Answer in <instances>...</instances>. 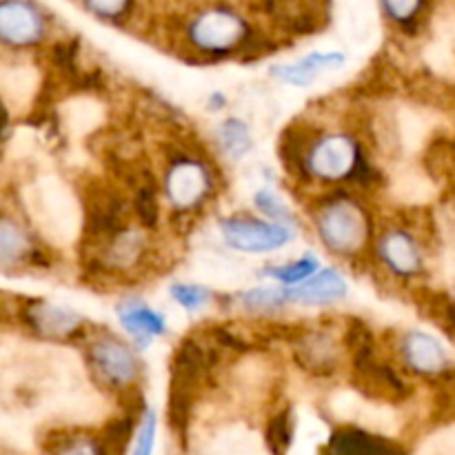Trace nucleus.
I'll return each instance as SVG.
<instances>
[{
	"label": "nucleus",
	"mask_w": 455,
	"mask_h": 455,
	"mask_svg": "<svg viewBox=\"0 0 455 455\" xmlns=\"http://www.w3.org/2000/svg\"><path fill=\"white\" fill-rule=\"evenodd\" d=\"M185 43L198 56L240 60L260 58L267 52V40L256 36L247 18L229 4H204L196 9L185 25Z\"/></svg>",
	"instance_id": "f257e3e1"
},
{
	"label": "nucleus",
	"mask_w": 455,
	"mask_h": 455,
	"mask_svg": "<svg viewBox=\"0 0 455 455\" xmlns=\"http://www.w3.org/2000/svg\"><path fill=\"white\" fill-rule=\"evenodd\" d=\"M25 204L34 227L53 247H67L83 234V204L62 178H36L25 191Z\"/></svg>",
	"instance_id": "f03ea898"
},
{
	"label": "nucleus",
	"mask_w": 455,
	"mask_h": 455,
	"mask_svg": "<svg viewBox=\"0 0 455 455\" xmlns=\"http://www.w3.org/2000/svg\"><path fill=\"white\" fill-rule=\"evenodd\" d=\"M311 218L320 243L336 256L355 258L371 243V218L354 196L333 194L318 200Z\"/></svg>",
	"instance_id": "7ed1b4c3"
},
{
	"label": "nucleus",
	"mask_w": 455,
	"mask_h": 455,
	"mask_svg": "<svg viewBox=\"0 0 455 455\" xmlns=\"http://www.w3.org/2000/svg\"><path fill=\"white\" fill-rule=\"evenodd\" d=\"M83 345L89 373L102 389L124 398H138L142 363L127 342L114 333H89Z\"/></svg>",
	"instance_id": "20e7f679"
},
{
	"label": "nucleus",
	"mask_w": 455,
	"mask_h": 455,
	"mask_svg": "<svg viewBox=\"0 0 455 455\" xmlns=\"http://www.w3.org/2000/svg\"><path fill=\"white\" fill-rule=\"evenodd\" d=\"M305 176L331 185L351 180L371 182L373 164L354 136L333 132L314 138L305 156Z\"/></svg>",
	"instance_id": "39448f33"
},
{
	"label": "nucleus",
	"mask_w": 455,
	"mask_h": 455,
	"mask_svg": "<svg viewBox=\"0 0 455 455\" xmlns=\"http://www.w3.org/2000/svg\"><path fill=\"white\" fill-rule=\"evenodd\" d=\"M164 198L173 212L191 213L207 203L213 191L212 169L198 156L180 154L169 160L163 178Z\"/></svg>",
	"instance_id": "423d86ee"
},
{
	"label": "nucleus",
	"mask_w": 455,
	"mask_h": 455,
	"mask_svg": "<svg viewBox=\"0 0 455 455\" xmlns=\"http://www.w3.org/2000/svg\"><path fill=\"white\" fill-rule=\"evenodd\" d=\"M218 229L227 247L247 256L274 253L296 240L293 227L256 216H225L218 222Z\"/></svg>",
	"instance_id": "0eeeda50"
},
{
	"label": "nucleus",
	"mask_w": 455,
	"mask_h": 455,
	"mask_svg": "<svg viewBox=\"0 0 455 455\" xmlns=\"http://www.w3.org/2000/svg\"><path fill=\"white\" fill-rule=\"evenodd\" d=\"M293 360L305 373L315 378H329L340 373L347 349L340 333L331 329H305L291 340Z\"/></svg>",
	"instance_id": "6e6552de"
},
{
	"label": "nucleus",
	"mask_w": 455,
	"mask_h": 455,
	"mask_svg": "<svg viewBox=\"0 0 455 455\" xmlns=\"http://www.w3.org/2000/svg\"><path fill=\"white\" fill-rule=\"evenodd\" d=\"M25 320L34 336L49 342H84L89 338L87 318L71 307L52 300H31L25 307Z\"/></svg>",
	"instance_id": "1a4fd4ad"
},
{
	"label": "nucleus",
	"mask_w": 455,
	"mask_h": 455,
	"mask_svg": "<svg viewBox=\"0 0 455 455\" xmlns=\"http://www.w3.org/2000/svg\"><path fill=\"white\" fill-rule=\"evenodd\" d=\"M49 31L47 16L34 3H0V44L31 49L44 43Z\"/></svg>",
	"instance_id": "9d476101"
},
{
	"label": "nucleus",
	"mask_w": 455,
	"mask_h": 455,
	"mask_svg": "<svg viewBox=\"0 0 455 455\" xmlns=\"http://www.w3.org/2000/svg\"><path fill=\"white\" fill-rule=\"evenodd\" d=\"M398 354L404 367L420 378H440L451 369V358L443 342L420 329H409L400 336Z\"/></svg>",
	"instance_id": "9b49d317"
},
{
	"label": "nucleus",
	"mask_w": 455,
	"mask_h": 455,
	"mask_svg": "<svg viewBox=\"0 0 455 455\" xmlns=\"http://www.w3.org/2000/svg\"><path fill=\"white\" fill-rule=\"evenodd\" d=\"M376 253L385 269H389L398 278L409 280L425 274V249H422L420 240L403 227L382 231L376 244Z\"/></svg>",
	"instance_id": "f8f14e48"
},
{
	"label": "nucleus",
	"mask_w": 455,
	"mask_h": 455,
	"mask_svg": "<svg viewBox=\"0 0 455 455\" xmlns=\"http://www.w3.org/2000/svg\"><path fill=\"white\" fill-rule=\"evenodd\" d=\"M258 9H262V13H267V18L287 36L315 34L329 20V7H324V4L271 3L258 4Z\"/></svg>",
	"instance_id": "ddd939ff"
},
{
	"label": "nucleus",
	"mask_w": 455,
	"mask_h": 455,
	"mask_svg": "<svg viewBox=\"0 0 455 455\" xmlns=\"http://www.w3.org/2000/svg\"><path fill=\"white\" fill-rule=\"evenodd\" d=\"M347 62L345 53L340 52H311L307 56L291 62H280L271 67V76L278 83L291 84V87H309L327 71L342 69Z\"/></svg>",
	"instance_id": "4468645a"
},
{
	"label": "nucleus",
	"mask_w": 455,
	"mask_h": 455,
	"mask_svg": "<svg viewBox=\"0 0 455 455\" xmlns=\"http://www.w3.org/2000/svg\"><path fill=\"white\" fill-rule=\"evenodd\" d=\"M38 256L31 231L12 213H0V271H20Z\"/></svg>",
	"instance_id": "2eb2a0df"
},
{
	"label": "nucleus",
	"mask_w": 455,
	"mask_h": 455,
	"mask_svg": "<svg viewBox=\"0 0 455 455\" xmlns=\"http://www.w3.org/2000/svg\"><path fill=\"white\" fill-rule=\"evenodd\" d=\"M289 305H336L349 293V283L338 269H320L305 283L284 289Z\"/></svg>",
	"instance_id": "dca6fc26"
},
{
	"label": "nucleus",
	"mask_w": 455,
	"mask_h": 455,
	"mask_svg": "<svg viewBox=\"0 0 455 455\" xmlns=\"http://www.w3.org/2000/svg\"><path fill=\"white\" fill-rule=\"evenodd\" d=\"M118 323L138 349H147L154 340L167 336V318L145 302H123L118 307Z\"/></svg>",
	"instance_id": "f3484780"
},
{
	"label": "nucleus",
	"mask_w": 455,
	"mask_h": 455,
	"mask_svg": "<svg viewBox=\"0 0 455 455\" xmlns=\"http://www.w3.org/2000/svg\"><path fill=\"white\" fill-rule=\"evenodd\" d=\"M40 92L38 69L27 65L7 67L0 71V102L9 111H27Z\"/></svg>",
	"instance_id": "a211bd4d"
},
{
	"label": "nucleus",
	"mask_w": 455,
	"mask_h": 455,
	"mask_svg": "<svg viewBox=\"0 0 455 455\" xmlns=\"http://www.w3.org/2000/svg\"><path fill=\"white\" fill-rule=\"evenodd\" d=\"M391 194L395 200L409 207H420V204L431 203L438 194V185L429 176L422 164H400L391 176Z\"/></svg>",
	"instance_id": "6ab92c4d"
},
{
	"label": "nucleus",
	"mask_w": 455,
	"mask_h": 455,
	"mask_svg": "<svg viewBox=\"0 0 455 455\" xmlns=\"http://www.w3.org/2000/svg\"><path fill=\"white\" fill-rule=\"evenodd\" d=\"M62 123L71 136H89L105 123V107L93 96H74L65 102L62 109Z\"/></svg>",
	"instance_id": "aec40b11"
},
{
	"label": "nucleus",
	"mask_w": 455,
	"mask_h": 455,
	"mask_svg": "<svg viewBox=\"0 0 455 455\" xmlns=\"http://www.w3.org/2000/svg\"><path fill=\"white\" fill-rule=\"evenodd\" d=\"M47 455H107L98 434L83 427H62L49 438Z\"/></svg>",
	"instance_id": "412c9836"
},
{
	"label": "nucleus",
	"mask_w": 455,
	"mask_h": 455,
	"mask_svg": "<svg viewBox=\"0 0 455 455\" xmlns=\"http://www.w3.org/2000/svg\"><path fill=\"white\" fill-rule=\"evenodd\" d=\"M216 142L231 163H240L253 149L251 129H249V124L244 120L235 118V116H231V118L222 120L218 124Z\"/></svg>",
	"instance_id": "4be33fe9"
},
{
	"label": "nucleus",
	"mask_w": 455,
	"mask_h": 455,
	"mask_svg": "<svg viewBox=\"0 0 455 455\" xmlns=\"http://www.w3.org/2000/svg\"><path fill=\"white\" fill-rule=\"evenodd\" d=\"M320 271V260L314 253H305V256L296 258V260L283 262V265H271L262 271L265 278H271L274 283H278V287L283 284L284 289L296 287V284L305 283L311 275Z\"/></svg>",
	"instance_id": "5701e85b"
},
{
	"label": "nucleus",
	"mask_w": 455,
	"mask_h": 455,
	"mask_svg": "<svg viewBox=\"0 0 455 455\" xmlns=\"http://www.w3.org/2000/svg\"><path fill=\"white\" fill-rule=\"evenodd\" d=\"M293 431H296V422H293L291 409L283 407L271 413L265 422V444L269 453L287 455L293 443Z\"/></svg>",
	"instance_id": "b1692460"
},
{
	"label": "nucleus",
	"mask_w": 455,
	"mask_h": 455,
	"mask_svg": "<svg viewBox=\"0 0 455 455\" xmlns=\"http://www.w3.org/2000/svg\"><path fill=\"white\" fill-rule=\"evenodd\" d=\"M289 305L284 287H253L240 296V307L249 314H274Z\"/></svg>",
	"instance_id": "393cba45"
},
{
	"label": "nucleus",
	"mask_w": 455,
	"mask_h": 455,
	"mask_svg": "<svg viewBox=\"0 0 455 455\" xmlns=\"http://www.w3.org/2000/svg\"><path fill=\"white\" fill-rule=\"evenodd\" d=\"M253 207L265 216V220L278 222V225H287V227L296 225V216H293V212L274 189H258L256 194H253Z\"/></svg>",
	"instance_id": "a878e982"
},
{
	"label": "nucleus",
	"mask_w": 455,
	"mask_h": 455,
	"mask_svg": "<svg viewBox=\"0 0 455 455\" xmlns=\"http://www.w3.org/2000/svg\"><path fill=\"white\" fill-rule=\"evenodd\" d=\"M380 9L391 22H395L403 29H416L429 4L416 3V0H387L380 4Z\"/></svg>",
	"instance_id": "bb28decb"
},
{
	"label": "nucleus",
	"mask_w": 455,
	"mask_h": 455,
	"mask_svg": "<svg viewBox=\"0 0 455 455\" xmlns=\"http://www.w3.org/2000/svg\"><path fill=\"white\" fill-rule=\"evenodd\" d=\"M169 296L176 302L180 309L196 314V311H203L204 307L212 305L213 293L209 291L203 284H191V283H176L169 287Z\"/></svg>",
	"instance_id": "cd10ccee"
},
{
	"label": "nucleus",
	"mask_w": 455,
	"mask_h": 455,
	"mask_svg": "<svg viewBox=\"0 0 455 455\" xmlns=\"http://www.w3.org/2000/svg\"><path fill=\"white\" fill-rule=\"evenodd\" d=\"M80 9L96 16L98 20L124 22L132 20V12H136L138 4L127 3V0H92V3L80 4Z\"/></svg>",
	"instance_id": "c85d7f7f"
},
{
	"label": "nucleus",
	"mask_w": 455,
	"mask_h": 455,
	"mask_svg": "<svg viewBox=\"0 0 455 455\" xmlns=\"http://www.w3.org/2000/svg\"><path fill=\"white\" fill-rule=\"evenodd\" d=\"M156 434H158V416L151 407L142 409V416L138 418V429L133 434V447L129 455H154Z\"/></svg>",
	"instance_id": "c756f323"
},
{
	"label": "nucleus",
	"mask_w": 455,
	"mask_h": 455,
	"mask_svg": "<svg viewBox=\"0 0 455 455\" xmlns=\"http://www.w3.org/2000/svg\"><path fill=\"white\" fill-rule=\"evenodd\" d=\"M427 315L438 324L443 331L453 333L455 336V300L444 296V293H429L425 300Z\"/></svg>",
	"instance_id": "7c9ffc66"
},
{
	"label": "nucleus",
	"mask_w": 455,
	"mask_h": 455,
	"mask_svg": "<svg viewBox=\"0 0 455 455\" xmlns=\"http://www.w3.org/2000/svg\"><path fill=\"white\" fill-rule=\"evenodd\" d=\"M422 455H455V425L435 431L422 447Z\"/></svg>",
	"instance_id": "2f4dec72"
},
{
	"label": "nucleus",
	"mask_w": 455,
	"mask_h": 455,
	"mask_svg": "<svg viewBox=\"0 0 455 455\" xmlns=\"http://www.w3.org/2000/svg\"><path fill=\"white\" fill-rule=\"evenodd\" d=\"M207 105L209 107H212V109L213 111H220L222 109V107H225L227 105V98L225 96H222V93H212V96H209V100H207Z\"/></svg>",
	"instance_id": "473e14b6"
}]
</instances>
